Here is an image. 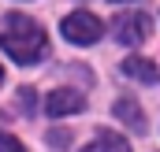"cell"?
Wrapping results in <instances>:
<instances>
[{"label": "cell", "mask_w": 160, "mask_h": 152, "mask_svg": "<svg viewBox=\"0 0 160 152\" xmlns=\"http://www.w3.org/2000/svg\"><path fill=\"white\" fill-rule=\"evenodd\" d=\"M0 45L15 63H38L45 56V48H48V34L30 15H8L4 30H0Z\"/></svg>", "instance_id": "obj_1"}, {"label": "cell", "mask_w": 160, "mask_h": 152, "mask_svg": "<svg viewBox=\"0 0 160 152\" xmlns=\"http://www.w3.org/2000/svg\"><path fill=\"white\" fill-rule=\"evenodd\" d=\"M63 37L67 41H75V45H93V41L101 37V19L93 15V11H71L67 19H63Z\"/></svg>", "instance_id": "obj_2"}, {"label": "cell", "mask_w": 160, "mask_h": 152, "mask_svg": "<svg viewBox=\"0 0 160 152\" xmlns=\"http://www.w3.org/2000/svg\"><path fill=\"white\" fill-rule=\"evenodd\" d=\"M112 30H116V41L119 45H142V41L149 37V19L142 11H123Z\"/></svg>", "instance_id": "obj_3"}, {"label": "cell", "mask_w": 160, "mask_h": 152, "mask_svg": "<svg viewBox=\"0 0 160 152\" xmlns=\"http://www.w3.org/2000/svg\"><path fill=\"white\" fill-rule=\"evenodd\" d=\"M86 108V100H82V93H75V89H52L48 97H45V112L48 115H75Z\"/></svg>", "instance_id": "obj_4"}, {"label": "cell", "mask_w": 160, "mask_h": 152, "mask_svg": "<svg viewBox=\"0 0 160 152\" xmlns=\"http://www.w3.org/2000/svg\"><path fill=\"white\" fill-rule=\"evenodd\" d=\"M123 74H127V78H138V82H145V85L160 82L157 63H149V59H142V56H130V59H123Z\"/></svg>", "instance_id": "obj_5"}, {"label": "cell", "mask_w": 160, "mask_h": 152, "mask_svg": "<svg viewBox=\"0 0 160 152\" xmlns=\"http://www.w3.org/2000/svg\"><path fill=\"white\" fill-rule=\"evenodd\" d=\"M82 152H130V145H127V137L112 134V130H104V134H97Z\"/></svg>", "instance_id": "obj_6"}, {"label": "cell", "mask_w": 160, "mask_h": 152, "mask_svg": "<svg viewBox=\"0 0 160 152\" xmlns=\"http://www.w3.org/2000/svg\"><path fill=\"white\" fill-rule=\"evenodd\" d=\"M116 115H119V119L127 122V126H130V130H138V134L145 130V115H142V108H138L134 100L119 97V100H116Z\"/></svg>", "instance_id": "obj_7"}, {"label": "cell", "mask_w": 160, "mask_h": 152, "mask_svg": "<svg viewBox=\"0 0 160 152\" xmlns=\"http://www.w3.org/2000/svg\"><path fill=\"white\" fill-rule=\"evenodd\" d=\"M0 152H22V141H19V137H11V134H4V130H0Z\"/></svg>", "instance_id": "obj_8"}, {"label": "cell", "mask_w": 160, "mask_h": 152, "mask_svg": "<svg viewBox=\"0 0 160 152\" xmlns=\"http://www.w3.org/2000/svg\"><path fill=\"white\" fill-rule=\"evenodd\" d=\"M19 104H22V112H26V115L34 112V89H19Z\"/></svg>", "instance_id": "obj_9"}, {"label": "cell", "mask_w": 160, "mask_h": 152, "mask_svg": "<svg viewBox=\"0 0 160 152\" xmlns=\"http://www.w3.org/2000/svg\"><path fill=\"white\" fill-rule=\"evenodd\" d=\"M52 145H60V149H63V145H67V134H63V130H56V134H52Z\"/></svg>", "instance_id": "obj_10"}, {"label": "cell", "mask_w": 160, "mask_h": 152, "mask_svg": "<svg viewBox=\"0 0 160 152\" xmlns=\"http://www.w3.org/2000/svg\"><path fill=\"white\" fill-rule=\"evenodd\" d=\"M0 82H4V71H0Z\"/></svg>", "instance_id": "obj_11"}]
</instances>
